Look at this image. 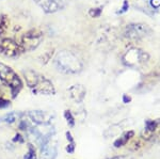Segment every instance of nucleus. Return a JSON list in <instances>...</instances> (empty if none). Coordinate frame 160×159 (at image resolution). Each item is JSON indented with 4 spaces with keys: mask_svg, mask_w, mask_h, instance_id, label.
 <instances>
[{
    "mask_svg": "<svg viewBox=\"0 0 160 159\" xmlns=\"http://www.w3.org/2000/svg\"><path fill=\"white\" fill-rule=\"evenodd\" d=\"M0 79L7 86H9L11 88L13 97H15V95L18 93L19 90L22 87V80H20L18 75L10 66H8L3 63H0Z\"/></svg>",
    "mask_w": 160,
    "mask_h": 159,
    "instance_id": "f257e3e1",
    "label": "nucleus"
},
{
    "mask_svg": "<svg viewBox=\"0 0 160 159\" xmlns=\"http://www.w3.org/2000/svg\"><path fill=\"white\" fill-rule=\"evenodd\" d=\"M57 62L61 70L65 73H77L82 68V63L78 60V58L68 51H63L59 53Z\"/></svg>",
    "mask_w": 160,
    "mask_h": 159,
    "instance_id": "f03ea898",
    "label": "nucleus"
},
{
    "mask_svg": "<svg viewBox=\"0 0 160 159\" xmlns=\"http://www.w3.org/2000/svg\"><path fill=\"white\" fill-rule=\"evenodd\" d=\"M42 32L38 29H32L27 33H25L22 38V43L19 44L22 49L26 51L37 48L41 43V41H42Z\"/></svg>",
    "mask_w": 160,
    "mask_h": 159,
    "instance_id": "7ed1b4c3",
    "label": "nucleus"
},
{
    "mask_svg": "<svg viewBox=\"0 0 160 159\" xmlns=\"http://www.w3.org/2000/svg\"><path fill=\"white\" fill-rule=\"evenodd\" d=\"M148 60V53L141 49H137V48L130 49L124 56V62L130 66L140 65V64L146 62Z\"/></svg>",
    "mask_w": 160,
    "mask_h": 159,
    "instance_id": "20e7f679",
    "label": "nucleus"
},
{
    "mask_svg": "<svg viewBox=\"0 0 160 159\" xmlns=\"http://www.w3.org/2000/svg\"><path fill=\"white\" fill-rule=\"evenodd\" d=\"M151 31L152 30L149 29V27L148 25L135 24V25L128 26L126 35L129 38H132V40H139V38L148 35L149 33H151Z\"/></svg>",
    "mask_w": 160,
    "mask_h": 159,
    "instance_id": "39448f33",
    "label": "nucleus"
},
{
    "mask_svg": "<svg viewBox=\"0 0 160 159\" xmlns=\"http://www.w3.org/2000/svg\"><path fill=\"white\" fill-rule=\"evenodd\" d=\"M0 50H1L0 52L4 53L8 57H16L24 51L19 44H17L12 40H9V38H6L0 43Z\"/></svg>",
    "mask_w": 160,
    "mask_h": 159,
    "instance_id": "423d86ee",
    "label": "nucleus"
},
{
    "mask_svg": "<svg viewBox=\"0 0 160 159\" xmlns=\"http://www.w3.org/2000/svg\"><path fill=\"white\" fill-rule=\"evenodd\" d=\"M57 154L58 142L52 136L43 147H41V159H56Z\"/></svg>",
    "mask_w": 160,
    "mask_h": 159,
    "instance_id": "0eeeda50",
    "label": "nucleus"
},
{
    "mask_svg": "<svg viewBox=\"0 0 160 159\" xmlns=\"http://www.w3.org/2000/svg\"><path fill=\"white\" fill-rule=\"evenodd\" d=\"M68 93L71 98L76 102H81L86 96V89L81 84H76L68 89Z\"/></svg>",
    "mask_w": 160,
    "mask_h": 159,
    "instance_id": "6e6552de",
    "label": "nucleus"
},
{
    "mask_svg": "<svg viewBox=\"0 0 160 159\" xmlns=\"http://www.w3.org/2000/svg\"><path fill=\"white\" fill-rule=\"evenodd\" d=\"M44 76H41L38 75V73H35L34 71H27L25 72V78H26V81H27V84L28 87L31 89H34L35 87L38 86V82H40L41 80H42Z\"/></svg>",
    "mask_w": 160,
    "mask_h": 159,
    "instance_id": "1a4fd4ad",
    "label": "nucleus"
},
{
    "mask_svg": "<svg viewBox=\"0 0 160 159\" xmlns=\"http://www.w3.org/2000/svg\"><path fill=\"white\" fill-rule=\"evenodd\" d=\"M29 117L37 124H44V123H47L48 120H49V115L46 112L41 111V110H35V111L29 112Z\"/></svg>",
    "mask_w": 160,
    "mask_h": 159,
    "instance_id": "9d476101",
    "label": "nucleus"
},
{
    "mask_svg": "<svg viewBox=\"0 0 160 159\" xmlns=\"http://www.w3.org/2000/svg\"><path fill=\"white\" fill-rule=\"evenodd\" d=\"M132 136H133V132H126V134H124L122 137H120V139H118L114 142V147H120L125 145L126 142H127V141L129 140Z\"/></svg>",
    "mask_w": 160,
    "mask_h": 159,
    "instance_id": "9b49d317",
    "label": "nucleus"
},
{
    "mask_svg": "<svg viewBox=\"0 0 160 159\" xmlns=\"http://www.w3.org/2000/svg\"><path fill=\"white\" fill-rule=\"evenodd\" d=\"M8 27H9V19L6 15L0 16V35H3L7 32Z\"/></svg>",
    "mask_w": 160,
    "mask_h": 159,
    "instance_id": "f8f14e48",
    "label": "nucleus"
},
{
    "mask_svg": "<svg viewBox=\"0 0 160 159\" xmlns=\"http://www.w3.org/2000/svg\"><path fill=\"white\" fill-rule=\"evenodd\" d=\"M64 117H65L66 121H68V124L69 127H74L75 125V120H74V117L72 115L71 111L69 110H65V112H64Z\"/></svg>",
    "mask_w": 160,
    "mask_h": 159,
    "instance_id": "ddd939ff",
    "label": "nucleus"
},
{
    "mask_svg": "<svg viewBox=\"0 0 160 159\" xmlns=\"http://www.w3.org/2000/svg\"><path fill=\"white\" fill-rule=\"evenodd\" d=\"M102 7H97V9H91L89 11V15L91 17H99L100 16V14H102Z\"/></svg>",
    "mask_w": 160,
    "mask_h": 159,
    "instance_id": "4468645a",
    "label": "nucleus"
},
{
    "mask_svg": "<svg viewBox=\"0 0 160 159\" xmlns=\"http://www.w3.org/2000/svg\"><path fill=\"white\" fill-rule=\"evenodd\" d=\"M24 159H35V153H34V148L31 144H29V152L27 155L25 156Z\"/></svg>",
    "mask_w": 160,
    "mask_h": 159,
    "instance_id": "2eb2a0df",
    "label": "nucleus"
},
{
    "mask_svg": "<svg viewBox=\"0 0 160 159\" xmlns=\"http://www.w3.org/2000/svg\"><path fill=\"white\" fill-rule=\"evenodd\" d=\"M156 127H157V122H155V121L146 122V129L149 130V132H153V130L156 129Z\"/></svg>",
    "mask_w": 160,
    "mask_h": 159,
    "instance_id": "dca6fc26",
    "label": "nucleus"
},
{
    "mask_svg": "<svg viewBox=\"0 0 160 159\" xmlns=\"http://www.w3.org/2000/svg\"><path fill=\"white\" fill-rule=\"evenodd\" d=\"M15 120H16V115H15V113H11V114H8L3 119V121L7 123H13Z\"/></svg>",
    "mask_w": 160,
    "mask_h": 159,
    "instance_id": "f3484780",
    "label": "nucleus"
},
{
    "mask_svg": "<svg viewBox=\"0 0 160 159\" xmlns=\"http://www.w3.org/2000/svg\"><path fill=\"white\" fill-rule=\"evenodd\" d=\"M9 105H10L9 101H6V99H3L2 97H0V108H6Z\"/></svg>",
    "mask_w": 160,
    "mask_h": 159,
    "instance_id": "a211bd4d",
    "label": "nucleus"
},
{
    "mask_svg": "<svg viewBox=\"0 0 160 159\" xmlns=\"http://www.w3.org/2000/svg\"><path fill=\"white\" fill-rule=\"evenodd\" d=\"M66 151H68L69 154L74 153V151H75V142L74 141L73 142H69V144L68 145V147H66Z\"/></svg>",
    "mask_w": 160,
    "mask_h": 159,
    "instance_id": "6ab92c4d",
    "label": "nucleus"
},
{
    "mask_svg": "<svg viewBox=\"0 0 160 159\" xmlns=\"http://www.w3.org/2000/svg\"><path fill=\"white\" fill-rule=\"evenodd\" d=\"M151 6L154 9H158L160 7V0H151Z\"/></svg>",
    "mask_w": 160,
    "mask_h": 159,
    "instance_id": "aec40b11",
    "label": "nucleus"
},
{
    "mask_svg": "<svg viewBox=\"0 0 160 159\" xmlns=\"http://www.w3.org/2000/svg\"><path fill=\"white\" fill-rule=\"evenodd\" d=\"M127 9H128V2L125 0V1H124V7H123V10H122V11H120V12H118V14H122V13H124V12L127 11Z\"/></svg>",
    "mask_w": 160,
    "mask_h": 159,
    "instance_id": "412c9836",
    "label": "nucleus"
},
{
    "mask_svg": "<svg viewBox=\"0 0 160 159\" xmlns=\"http://www.w3.org/2000/svg\"><path fill=\"white\" fill-rule=\"evenodd\" d=\"M130 101H131V97H130V96H127V95H124V96H123V102H125V104L129 102Z\"/></svg>",
    "mask_w": 160,
    "mask_h": 159,
    "instance_id": "4be33fe9",
    "label": "nucleus"
},
{
    "mask_svg": "<svg viewBox=\"0 0 160 159\" xmlns=\"http://www.w3.org/2000/svg\"><path fill=\"white\" fill-rule=\"evenodd\" d=\"M111 159H131L130 157H125V156H118V157H113Z\"/></svg>",
    "mask_w": 160,
    "mask_h": 159,
    "instance_id": "5701e85b",
    "label": "nucleus"
}]
</instances>
